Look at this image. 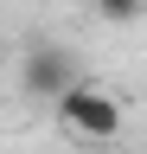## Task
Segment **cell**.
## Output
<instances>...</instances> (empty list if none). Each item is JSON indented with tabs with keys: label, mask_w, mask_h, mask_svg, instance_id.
<instances>
[{
	"label": "cell",
	"mask_w": 147,
	"mask_h": 154,
	"mask_svg": "<svg viewBox=\"0 0 147 154\" xmlns=\"http://www.w3.org/2000/svg\"><path fill=\"white\" fill-rule=\"evenodd\" d=\"M51 116H58L77 141H96V148L122 135V103H115L102 84H70L58 103H51Z\"/></svg>",
	"instance_id": "obj_1"
},
{
	"label": "cell",
	"mask_w": 147,
	"mask_h": 154,
	"mask_svg": "<svg viewBox=\"0 0 147 154\" xmlns=\"http://www.w3.org/2000/svg\"><path fill=\"white\" fill-rule=\"evenodd\" d=\"M26 90H51V103H58V96L70 90V58L64 51H39V58H32V64H26Z\"/></svg>",
	"instance_id": "obj_2"
},
{
	"label": "cell",
	"mask_w": 147,
	"mask_h": 154,
	"mask_svg": "<svg viewBox=\"0 0 147 154\" xmlns=\"http://www.w3.org/2000/svg\"><path fill=\"white\" fill-rule=\"evenodd\" d=\"M90 7H96L109 26H128V19H141V13H147V0H90Z\"/></svg>",
	"instance_id": "obj_3"
}]
</instances>
